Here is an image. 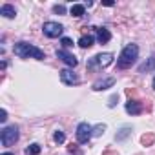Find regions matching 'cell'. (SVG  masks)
<instances>
[{
	"label": "cell",
	"mask_w": 155,
	"mask_h": 155,
	"mask_svg": "<svg viewBox=\"0 0 155 155\" xmlns=\"http://www.w3.org/2000/svg\"><path fill=\"white\" fill-rule=\"evenodd\" d=\"M13 53L20 58H37V60H44L46 58V53L42 49H38L37 46L33 44H28V42H17L13 46Z\"/></svg>",
	"instance_id": "1"
},
{
	"label": "cell",
	"mask_w": 155,
	"mask_h": 155,
	"mask_svg": "<svg viewBox=\"0 0 155 155\" xmlns=\"http://www.w3.org/2000/svg\"><path fill=\"white\" fill-rule=\"evenodd\" d=\"M137 57H139V48H137L135 44H128V46L122 49V53H120V57H119V60H117V66H119L120 69L131 68V64H135Z\"/></svg>",
	"instance_id": "2"
},
{
	"label": "cell",
	"mask_w": 155,
	"mask_h": 155,
	"mask_svg": "<svg viewBox=\"0 0 155 155\" xmlns=\"http://www.w3.org/2000/svg\"><path fill=\"white\" fill-rule=\"evenodd\" d=\"M113 62V55L111 53H99L95 57H91L88 60V69H99V68H106Z\"/></svg>",
	"instance_id": "3"
},
{
	"label": "cell",
	"mask_w": 155,
	"mask_h": 155,
	"mask_svg": "<svg viewBox=\"0 0 155 155\" xmlns=\"http://www.w3.org/2000/svg\"><path fill=\"white\" fill-rule=\"evenodd\" d=\"M0 140H2L4 146H13L17 140H18V128L17 126H8L2 130L0 133Z\"/></svg>",
	"instance_id": "4"
},
{
	"label": "cell",
	"mask_w": 155,
	"mask_h": 155,
	"mask_svg": "<svg viewBox=\"0 0 155 155\" xmlns=\"http://www.w3.org/2000/svg\"><path fill=\"white\" fill-rule=\"evenodd\" d=\"M93 137V128L88 122H81L77 126V140L81 144H88V140Z\"/></svg>",
	"instance_id": "5"
},
{
	"label": "cell",
	"mask_w": 155,
	"mask_h": 155,
	"mask_svg": "<svg viewBox=\"0 0 155 155\" xmlns=\"http://www.w3.org/2000/svg\"><path fill=\"white\" fill-rule=\"evenodd\" d=\"M42 29H44V35L49 37V38H57V37H60L62 31H64L62 24H58V22H46Z\"/></svg>",
	"instance_id": "6"
},
{
	"label": "cell",
	"mask_w": 155,
	"mask_h": 155,
	"mask_svg": "<svg viewBox=\"0 0 155 155\" xmlns=\"http://www.w3.org/2000/svg\"><path fill=\"white\" fill-rule=\"evenodd\" d=\"M57 57H58L64 64H68V66H71V68H75L77 64H79L77 57H75V55H71V53H69V51H66V49H57Z\"/></svg>",
	"instance_id": "7"
},
{
	"label": "cell",
	"mask_w": 155,
	"mask_h": 155,
	"mask_svg": "<svg viewBox=\"0 0 155 155\" xmlns=\"http://www.w3.org/2000/svg\"><path fill=\"white\" fill-rule=\"evenodd\" d=\"M60 81H62L64 84H68V86H73V84H79V82H81L79 77H77L71 69H62V71H60Z\"/></svg>",
	"instance_id": "8"
},
{
	"label": "cell",
	"mask_w": 155,
	"mask_h": 155,
	"mask_svg": "<svg viewBox=\"0 0 155 155\" xmlns=\"http://www.w3.org/2000/svg\"><path fill=\"white\" fill-rule=\"evenodd\" d=\"M126 111L130 115H139V113H142V104L139 101H135V99H130L126 102Z\"/></svg>",
	"instance_id": "9"
},
{
	"label": "cell",
	"mask_w": 155,
	"mask_h": 155,
	"mask_svg": "<svg viewBox=\"0 0 155 155\" xmlns=\"http://www.w3.org/2000/svg\"><path fill=\"white\" fill-rule=\"evenodd\" d=\"M113 84H115V79H113V77H108V79H101V81H97V82L93 84V90H95V91H102V90L111 88Z\"/></svg>",
	"instance_id": "10"
},
{
	"label": "cell",
	"mask_w": 155,
	"mask_h": 155,
	"mask_svg": "<svg viewBox=\"0 0 155 155\" xmlns=\"http://www.w3.org/2000/svg\"><path fill=\"white\" fill-rule=\"evenodd\" d=\"M153 69H155V55H151L144 64L139 66V73H150V71H153Z\"/></svg>",
	"instance_id": "11"
},
{
	"label": "cell",
	"mask_w": 155,
	"mask_h": 155,
	"mask_svg": "<svg viewBox=\"0 0 155 155\" xmlns=\"http://www.w3.org/2000/svg\"><path fill=\"white\" fill-rule=\"evenodd\" d=\"M97 40H99L101 44H108V42L111 40V33H110L106 28H99V29H97Z\"/></svg>",
	"instance_id": "12"
},
{
	"label": "cell",
	"mask_w": 155,
	"mask_h": 155,
	"mask_svg": "<svg viewBox=\"0 0 155 155\" xmlns=\"http://www.w3.org/2000/svg\"><path fill=\"white\" fill-rule=\"evenodd\" d=\"M0 15H4L6 18H13L17 15V11H15V8L11 4H4L2 8H0Z\"/></svg>",
	"instance_id": "13"
},
{
	"label": "cell",
	"mask_w": 155,
	"mask_h": 155,
	"mask_svg": "<svg viewBox=\"0 0 155 155\" xmlns=\"http://www.w3.org/2000/svg\"><path fill=\"white\" fill-rule=\"evenodd\" d=\"M84 11H86V8H84L82 4H73V6H71V9H69V13H71L73 17H82V15H84Z\"/></svg>",
	"instance_id": "14"
},
{
	"label": "cell",
	"mask_w": 155,
	"mask_h": 155,
	"mask_svg": "<svg viewBox=\"0 0 155 155\" xmlns=\"http://www.w3.org/2000/svg\"><path fill=\"white\" fill-rule=\"evenodd\" d=\"M79 46L81 48H91L93 46V37L91 35H84V37H81V40H79Z\"/></svg>",
	"instance_id": "15"
},
{
	"label": "cell",
	"mask_w": 155,
	"mask_h": 155,
	"mask_svg": "<svg viewBox=\"0 0 155 155\" xmlns=\"http://www.w3.org/2000/svg\"><path fill=\"white\" fill-rule=\"evenodd\" d=\"M140 142H142L144 146H151V144L155 142V135H153V133H146V135L140 137Z\"/></svg>",
	"instance_id": "16"
},
{
	"label": "cell",
	"mask_w": 155,
	"mask_h": 155,
	"mask_svg": "<svg viewBox=\"0 0 155 155\" xmlns=\"http://www.w3.org/2000/svg\"><path fill=\"white\" fill-rule=\"evenodd\" d=\"M40 144H37V142H33L31 146H28V150H26V155H38L40 153Z\"/></svg>",
	"instance_id": "17"
},
{
	"label": "cell",
	"mask_w": 155,
	"mask_h": 155,
	"mask_svg": "<svg viewBox=\"0 0 155 155\" xmlns=\"http://www.w3.org/2000/svg\"><path fill=\"white\" fill-rule=\"evenodd\" d=\"M106 131V124H97L95 128H93V137H99V135H102Z\"/></svg>",
	"instance_id": "18"
},
{
	"label": "cell",
	"mask_w": 155,
	"mask_h": 155,
	"mask_svg": "<svg viewBox=\"0 0 155 155\" xmlns=\"http://www.w3.org/2000/svg\"><path fill=\"white\" fill-rule=\"evenodd\" d=\"M130 133H131V130H130V128L126 126V128H122V130H120V133H119V135H117L115 139H117V140H124V139H126V137H128Z\"/></svg>",
	"instance_id": "19"
},
{
	"label": "cell",
	"mask_w": 155,
	"mask_h": 155,
	"mask_svg": "<svg viewBox=\"0 0 155 155\" xmlns=\"http://www.w3.org/2000/svg\"><path fill=\"white\" fill-rule=\"evenodd\" d=\"M53 139H55V142H57V144H62V142L66 140V135H64L62 131H55V135H53Z\"/></svg>",
	"instance_id": "20"
},
{
	"label": "cell",
	"mask_w": 155,
	"mask_h": 155,
	"mask_svg": "<svg viewBox=\"0 0 155 155\" xmlns=\"http://www.w3.org/2000/svg\"><path fill=\"white\" fill-rule=\"evenodd\" d=\"M60 44H62V48H64V49H68V48H71V46H73V40H71V38H68V37H64V38L60 40Z\"/></svg>",
	"instance_id": "21"
},
{
	"label": "cell",
	"mask_w": 155,
	"mask_h": 155,
	"mask_svg": "<svg viewBox=\"0 0 155 155\" xmlns=\"http://www.w3.org/2000/svg\"><path fill=\"white\" fill-rule=\"evenodd\" d=\"M53 11H55V13H58V15H64V13H66V8H64L62 4H60V6L57 4V6L53 8Z\"/></svg>",
	"instance_id": "22"
},
{
	"label": "cell",
	"mask_w": 155,
	"mask_h": 155,
	"mask_svg": "<svg viewBox=\"0 0 155 155\" xmlns=\"http://www.w3.org/2000/svg\"><path fill=\"white\" fill-rule=\"evenodd\" d=\"M117 101H119V95H111V97H110V102H108V106H110V108H113V106L117 104Z\"/></svg>",
	"instance_id": "23"
},
{
	"label": "cell",
	"mask_w": 155,
	"mask_h": 155,
	"mask_svg": "<svg viewBox=\"0 0 155 155\" xmlns=\"http://www.w3.org/2000/svg\"><path fill=\"white\" fill-rule=\"evenodd\" d=\"M6 119H8V113H6V110H2L0 111V122H6Z\"/></svg>",
	"instance_id": "24"
},
{
	"label": "cell",
	"mask_w": 155,
	"mask_h": 155,
	"mask_svg": "<svg viewBox=\"0 0 155 155\" xmlns=\"http://www.w3.org/2000/svg\"><path fill=\"white\" fill-rule=\"evenodd\" d=\"M102 155H119V153H117V151H104Z\"/></svg>",
	"instance_id": "25"
},
{
	"label": "cell",
	"mask_w": 155,
	"mask_h": 155,
	"mask_svg": "<svg viewBox=\"0 0 155 155\" xmlns=\"http://www.w3.org/2000/svg\"><path fill=\"white\" fill-rule=\"evenodd\" d=\"M2 155H13V153H2Z\"/></svg>",
	"instance_id": "26"
},
{
	"label": "cell",
	"mask_w": 155,
	"mask_h": 155,
	"mask_svg": "<svg viewBox=\"0 0 155 155\" xmlns=\"http://www.w3.org/2000/svg\"><path fill=\"white\" fill-rule=\"evenodd\" d=\"M153 88H155V79H153Z\"/></svg>",
	"instance_id": "27"
}]
</instances>
